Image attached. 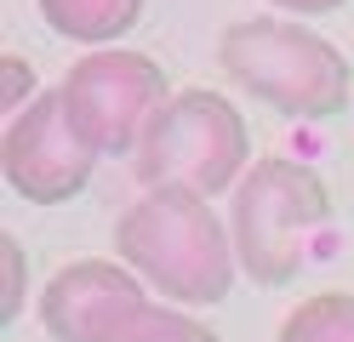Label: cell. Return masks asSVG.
Wrapping results in <instances>:
<instances>
[{"label": "cell", "instance_id": "4fadbf2b", "mask_svg": "<svg viewBox=\"0 0 354 342\" xmlns=\"http://www.w3.org/2000/svg\"><path fill=\"white\" fill-rule=\"evenodd\" d=\"M269 6H280V12H297V17H320V12H337V6H348V0H269Z\"/></svg>", "mask_w": 354, "mask_h": 342}, {"label": "cell", "instance_id": "3957f363", "mask_svg": "<svg viewBox=\"0 0 354 342\" xmlns=\"http://www.w3.org/2000/svg\"><path fill=\"white\" fill-rule=\"evenodd\" d=\"M252 131L223 91L189 86L171 91L149 120L143 143L131 149V171L143 189H194V194H234L252 166Z\"/></svg>", "mask_w": 354, "mask_h": 342}, {"label": "cell", "instance_id": "277c9868", "mask_svg": "<svg viewBox=\"0 0 354 342\" xmlns=\"http://www.w3.org/2000/svg\"><path fill=\"white\" fill-rule=\"evenodd\" d=\"M331 222V189L297 160H257L229 194V234L252 285H292L308 257V234Z\"/></svg>", "mask_w": 354, "mask_h": 342}, {"label": "cell", "instance_id": "ba28073f", "mask_svg": "<svg viewBox=\"0 0 354 342\" xmlns=\"http://www.w3.org/2000/svg\"><path fill=\"white\" fill-rule=\"evenodd\" d=\"M149 0H40V17L46 29L63 40H80V46H109L120 40L126 29H138Z\"/></svg>", "mask_w": 354, "mask_h": 342}, {"label": "cell", "instance_id": "8fae6325", "mask_svg": "<svg viewBox=\"0 0 354 342\" xmlns=\"http://www.w3.org/2000/svg\"><path fill=\"white\" fill-rule=\"evenodd\" d=\"M24 274H29V263H24V245H17L12 234H0V325H12L17 319V308H24Z\"/></svg>", "mask_w": 354, "mask_h": 342}, {"label": "cell", "instance_id": "5b68a950", "mask_svg": "<svg viewBox=\"0 0 354 342\" xmlns=\"http://www.w3.org/2000/svg\"><path fill=\"white\" fill-rule=\"evenodd\" d=\"M57 91H63L75 131L97 154H131L143 143L149 120L160 114V103L171 97L166 68L149 52H115V46H97L92 57H80L57 80Z\"/></svg>", "mask_w": 354, "mask_h": 342}, {"label": "cell", "instance_id": "9c48e42d", "mask_svg": "<svg viewBox=\"0 0 354 342\" xmlns=\"http://www.w3.org/2000/svg\"><path fill=\"white\" fill-rule=\"evenodd\" d=\"M274 342H354V291H315L280 319Z\"/></svg>", "mask_w": 354, "mask_h": 342}, {"label": "cell", "instance_id": "7a4b0ae2", "mask_svg": "<svg viewBox=\"0 0 354 342\" xmlns=\"http://www.w3.org/2000/svg\"><path fill=\"white\" fill-rule=\"evenodd\" d=\"M217 63L246 97L269 103L286 120H331L354 97L348 57L326 35H315L308 23H292V17L229 23L223 40H217Z\"/></svg>", "mask_w": 354, "mask_h": 342}, {"label": "cell", "instance_id": "30bf717a", "mask_svg": "<svg viewBox=\"0 0 354 342\" xmlns=\"http://www.w3.org/2000/svg\"><path fill=\"white\" fill-rule=\"evenodd\" d=\"M103 342H217V331L201 325V319L183 314V308L143 303V308H131V314H126Z\"/></svg>", "mask_w": 354, "mask_h": 342}, {"label": "cell", "instance_id": "8992f818", "mask_svg": "<svg viewBox=\"0 0 354 342\" xmlns=\"http://www.w3.org/2000/svg\"><path fill=\"white\" fill-rule=\"evenodd\" d=\"M97 171V149L75 131L63 91H35V103H24L6 120L0 137V177L6 189L29 205H63L75 200Z\"/></svg>", "mask_w": 354, "mask_h": 342}, {"label": "cell", "instance_id": "6da1fadb", "mask_svg": "<svg viewBox=\"0 0 354 342\" xmlns=\"http://www.w3.org/2000/svg\"><path fill=\"white\" fill-rule=\"evenodd\" d=\"M115 251L183 308H217L234 291V234L194 189H149L120 211Z\"/></svg>", "mask_w": 354, "mask_h": 342}, {"label": "cell", "instance_id": "7c38bea8", "mask_svg": "<svg viewBox=\"0 0 354 342\" xmlns=\"http://www.w3.org/2000/svg\"><path fill=\"white\" fill-rule=\"evenodd\" d=\"M0 103H6V120L24 103H35V75H29V63L12 57V52H6V63H0Z\"/></svg>", "mask_w": 354, "mask_h": 342}, {"label": "cell", "instance_id": "52a82bcc", "mask_svg": "<svg viewBox=\"0 0 354 342\" xmlns=\"http://www.w3.org/2000/svg\"><path fill=\"white\" fill-rule=\"evenodd\" d=\"M143 303H149V280L131 263L80 257L46 280V291H40V325L52 331V342H103Z\"/></svg>", "mask_w": 354, "mask_h": 342}]
</instances>
